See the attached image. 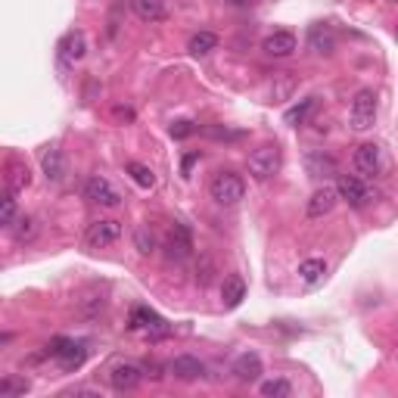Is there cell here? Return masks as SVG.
<instances>
[{
  "label": "cell",
  "mask_w": 398,
  "mask_h": 398,
  "mask_svg": "<svg viewBox=\"0 0 398 398\" xmlns=\"http://www.w3.org/2000/svg\"><path fill=\"white\" fill-rule=\"evenodd\" d=\"M128 174L134 178V184H140L143 190H149V187L155 184V174L149 165H143V162H128Z\"/></svg>",
  "instance_id": "484cf974"
},
{
  "label": "cell",
  "mask_w": 398,
  "mask_h": 398,
  "mask_svg": "<svg viewBox=\"0 0 398 398\" xmlns=\"http://www.w3.org/2000/svg\"><path fill=\"white\" fill-rule=\"evenodd\" d=\"M308 47L314 50L317 56H330L336 50V37L327 25H311L308 28Z\"/></svg>",
  "instance_id": "ac0fdd59"
},
{
  "label": "cell",
  "mask_w": 398,
  "mask_h": 398,
  "mask_svg": "<svg viewBox=\"0 0 398 398\" xmlns=\"http://www.w3.org/2000/svg\"><path fill=\"white\" fill-rule=\"evenodd\" d=\"M305 168H308L311 178H330V174L339 171L336 159H333V155H327L323 149H311V153L305 155Z\"/></svg>",
  "instance_id": "2e32d148"
},
{
  "label": "cell",
  "mask_w": 398,
  "mask_h": 398,
  "mask_svg": "<svg viewBox=\"0 0 398 398\" xmlns=\"http://www.w3.org/2000/svg\"><path fill=\"white\" fill-rule=\"evenodd\" d=\"M336 202H339V196H336V187L323 184L321 190H314V193H311L308 205H305V215H308L311 221H317V218L330 215V211L336 209Z\"/></svg>",
  "instance_id": "7c38bea8"
},
{
  "label": "cell",
  "mask_w": 398,
  "mask_h": 398,
  "mask_svg": "<svg viewBox=\"0 0 398 398\" xmlns=\"http://www.w3.org/2000/svg\"><path fill=\"white\" fill-rule=\"evenodd\" d=\"M100 311H103V298L91 296V298L84 302V314H87V317H93V314H100Z\"/></svg>",
  "instance_id": "836d02e7"
},
{
  "label": "cell",
  "mask_w": 398,
  "mask_h": 398,
  "mask_svg": "<svg viewBox=\"0 0 398 398\" xmlns=\"http://www.w3.org/2000/svg\"><path fill=\"white\" fill-rule=\"evenodd\" d=\"M224 3H230V6H249V3H255V0H224Z\"/></svg>",
  "instance_id": "8d00e7d4"
},
{
  "label": "cell",
  "mask_w": 398,
  "mask_h": 398,
  "mask_svg": "<svg viewBox=\"0 0 398 398\" xmlns=\"http://www.w3.org/2000/svg\"><path fill=\"white\" fill-rule=\"evenodd\" d=\"M3 342H10V336H0V345H3Z\"/></svg>",
  "instance_id": "74e56055"
},
{
  "label": "cell",
  "mask_w": 398,
  "mask_h": 398,
  "mask_svg": "<svg viewBox=\"0 0 398 398\" xmlns=\"http://www.w3.org/2000/svg\"><path fill=\"white\" fill-rule=\"evenodd\" d=\"M243 298H246V283H243L240 274H230V277H224V283H221V302H224V308H236Z\"/></svg>",
  "instance_id": "ffe728a7"
},
{
  "label": "cell",
  "mask_w": 398,
  "mask_h": 398,
  "mask_svg": "<svg viewBox=\"0 0 398 398\" xmlns=\"http://www.w3.org/2000/svg\"><path fill=\"white\" fill-rule=\"evenodd\" d=\"M47 354L50 358H56L66 370H78L81 364H84V358H87V345L84 342H75V339H53L47 345Z\"/></svg>",
  "instance_id": "277c9868"
},
{
  "label": "cell",
  "mask_w": 398,
  "mask_h": 398,
  "mask_svg": "<svg viewBox=\"0 0 398 398\" xmlns=\"http://www.w3.org/2000/svg\"><path fill=\"white\" fill-rule=\"evenodd\" d=\"M165 255L171 261H184V258H190V255H193V236H190V230H187L184 224H174V227L168 230Z\"/></svg>",
  "instance_id": "30bf717a"
},
{
  "label": "cell",
  "mask_w": 398,
  "mask_h": 398,
  "mask_svg": "<svg viewBox=\"0 0 398 398\" xmlns=\"http://www.w3.org/2000/svg\"><path fill=\"white\" fill-rule=\"evenodd\" d=\"M323 274H327V261H323V258H305L302 265H298V280L308 283V286L321 283Z\"/></svg>",
  "instance_id": "7402d4cb"
},
{
  "label": "cell",
  "mask_w": 398,
  "mask_h": 398,
  "mask_svg": "<svg viewBox=\"0 0 398 398\" xmlns=\"http://www.w3.org/2000/svg\"><path fill=\"white\" fill-rule=\"evenodd\" d=\"M131 330H140L143 336H146L149 342H159V339H165L168 336V327H165V321H162L155 311H149V308H134L131 311V323H128Z\"/></svg>",
  "instance_id": "52a82bcc"
},
{
  "label": "cell",
  "mask_w": 398,
  "mask_h": 398,
  "mask_svg": "<svg viewBox=\"0 0 398 398\" xmlns=\"http://www.w3.org/2000/svg\"><path fill=\"white\" fill-rule=\"evenodd\" d=\"M314 109V97H308V100H302L298 106H292V109H286V124H305V118H308V112Z\"/></svg>",
  "instance_id": "f1b7e54d"
},
{
  "label": "cell",
  "mask_w": 398,
  "mask_h": 398,
  "mask_svg": "<svg viewBox=\"0 0 398 398\" xmlns=\"http://www.w3.org/2000/svg\"><path fill=\"white\" fill-rule=\"evenodd\" d=\"M168 373L178 379H184V383H190V379H199L205 373V364L199 358H193V354H178V358L168 364Z\"/></svg>",
  "instance_id": "4fadbf2b"
},
{
  "label": "cell",
  "mask_w": 398,
  "mask_h": 398,
  "mask_svg": "<svg viewBox=\"0 0 398 398\" xmlns=\"http://www.w3.org/2000/svg\"><path fill=\"white\" fill-rule=\"evenodd\" d=\"M84 199L93 205H100V209H118V205H122V193H118L106 178H100V174H93V178L84 180Z\"/></svg>",
  "instance_id": "5b68a950"
},
{
  "label": "cell",
  "mask_w": 398,
  "mask_h": 398,
  "mask_svg": "<svg viewBox=\"0 0 398 398\" xmlns=\"http://www.w3.org/2000/svg\"><path fill=\"white\" fill-rule=\"evenodd\" d=\"M209 196L215 199L218 205H236L246 196V184H243V178L234 171H218L215 178L209 180Z\"/></svg>",
  "instance_id": "6da1fadb"
},
{
  "label": "cell",
  "mask_w": 398,
  "mask_h": 398,
  "mask_svg": "<svg viewBox=\"0 0 398 398\" xmlns=\"http://www.w3.org/2000/svg\"><path fill=\"white\" fill-rule=\"evenodd\" d=\"M122 240V221H115V218H103V221H93L91 227H87L84 234V243L91 249H106L112 246V243Z\"/></svg>",
  "instance_id": "ba28073f"
},
{
  "label": "cell",
  "mask_w": 398,
  "mask_h": 398,
  "mask_svg": "<svg viewBox=\"0 0 398 398\" xmlns=\"http://www.w3.org/2000/svg\"><path fill=\"white\" fill-rule=\"evenodd\" d=\"M162 370H165V367H162V364H155V361H149V364H143V377H149V379H162V377H165V373H162Z\"/></svg>",
  "instance_id": "d6a6232c"
},
{
  "label": "cell",
  "mask_w": 398,
  "mask_h": 398,
  "mask_svg": "<svg viewBox=\"0 0 398 398\" xmlns=\"http://www.w3.org/2000/svg\"><path fill=\"white\" fill-rule=\"evenodd\" d=\"M28 184H31L28 168L19 165V162H12V165H10V174H6V187L16 193V190H22V187H28Z\"/></svg>",
  "instance_id": "4316f807"
},
{
  "label": "cell",
  "mask_w": 398,
  "mask_h": 398,
  "mask_svg": "<svg viewBox=\"0 0 398 398\" xmlns=\"http://www.w3.org/2000/svg\"><path fill=\"white\" fill-rule=\"evenodd\" d=\"M352 165L358 178H377L383 171V146L379 143H361L352 155Z\"/></svg>",
  "instance_id": "8992f818"
},
{
  "label": "cell",
  "mask_w": 398,
  "mask_h": 398,
  "mask_svg": "<svg viewBox=\"0 0 398 398\" xmlns=\"http://www.w3.org/2000/svg\"><path fill=\"white\" fill-rule=\"evenodd\" d=\"M16 218H19L16 196H12V190L6 187V190H0V227H12Z\"/></svg>",
  "instance_id": "603a6c76"
},
{
  "label": "cell",
  "mask_w": 398,
  "mask_h": 398,
  "mask_svg": "<svg viewBox=\"0 0 398 398\" xmlns=\"http://www.w3.org/2000/svg\"><path fill=\"white\" fill-rule=\"evenodd\" d=\"M280 165H283V155H280L277 143H265L249 153V174L255 180H271L280 171Z\"/></svg>",
  "instance_id": "7a4b0ae2"
},
{
  "label": "cell",
  "mask_w": 398,
  "mask_h": 398,
  "mask_svg": "<svg viewBox=\"0 0 398 398\" xmlns=\"http://www.w3.org/2000/svg\"><path fill=\"white\" fill-rule=\"evenodd\" d=\"M134 246H137V252H140V255H153L155 252V236L149 234L146 227H137L134 230Z\"/></svg>",
  "instance_id": "f546056e"
},
{
  "label": "cell",
  "mask_w": 398,
  "mask_h": 398,
  "mask_svg": "<svg viewBox=\"0 0 398 398\" xmlns=\"http://www.w3.org/2000/svg\"><path fill=\"white\" fill-rule=\"evenodd\" d=\"M215 47H218V37L211 35V31H196V35L190 37V44H187V50H190L193 56H205Z\"/></svg>",
  "instance_id": "d4e9b609"
},
{
  "label": "cell",
  "mask_w": 398,
  "mask_h": 398,
  "mask_svg": "<svg viewBox=\"0 0 398 398\" xmlns=\"http://www.w3.org/2000/svg\"><path fill=\"white\" fill-rule=\"evenodd\" d=\"M109 383H112V389H118V392L137 389V386L143 383V367L131 364V361H122V364H115L109 370Z\"/></svg>",
  "instance_id": "8fae6325"
},
{
  "label": "cell",
  "mask_w": 398,
  "mask_h": 398,
  "mask_svg": "<svg viewBox=\"0 0 398 398\" xmlns=\"http://www.w3.org/2000/svg\"><path fill=\"white\" fill-rule=\"evenodd\" d=\"M115 115H118V118H134V112H131V109H122V106H118Z\"/></svg>",
  "instance_id": "d590c367"
},
{
  "label": "cell",
  "mask_w": 398,
  "mask_h": 398,
  "mask_svg": "<svg viewBox=\"0 0 398 398\" xmlns=\"http://www.w3.org/2000/svg\"><path fill=\"white\" fill-rule=\"evenodd\" d=\"M234 377L240 383H255L261 377V358L255 352H243L240 358L234 361Z\"/></svg>",
  "instance_id": "e0dca14e"
},
{
  "label": "cell",
  "mask_w": 398,
  "mask_h": 398,
  "mask_svg": "<svg viewBox=\"0 0 398 398\" xmlns=\"http://www.w3.org/2000/svg\"><path fill=\"white\" fill-rule=\"evenodd\" d=\"M292 392L290 379H265L261 383V395L265 398H286Z\"/></svg>",
  "instance_id": "83f0119b"
},
{
  "label": "cell",
  "mask_w": 398,
  "mask_h": 398,
  "mask_svg": "<svg viewBox=\"0 0 398 398\" xmlns=\"http://www.w3.org/2000/svg\"><path fill=\"white\" fill-rule=\"evenodd\" d=\"M41 168L50 184H59V180L66 178V155H62V149H47V153L41 155Z\"/></svg>",
  "instance_id": "d6986e66"
},
{
  "label": "cell",
  "mask_w": 398,
  "mask_h": 398,
  "mask_svg": "<svg viewBox=\"0 0 398 398\" xmlns=\"http://www.w3.org/2000/svg\"><path fill=\"white\" fill-rule=\"evenodd\" d=\"M377 93L373 91H358L352 100V109H348V124H352L354 131H370L373 122H377Z\"/></svg>",
  "instance_id": "3957f363"
},
{
  "label": "cell",
  "mask_w": 398,
  "mask_h": 398,
  "mask_svg": "<svg viewBox=\"0 0 398 398\" xmlns=\"http://www.w3.org/2000/svg\"><path fill=\"white\" fill-rule=\"evenodd\" d=\"M265 53L274 56V59H283V56H290L292 50H296V35L292 31H274V35L265 37Z\"/></svg>",
  "instance_id": "9a60e30c"
},
{
  "label": "cell",
  "mask_w": 398,
  "mask_h": 398,
  "mask_svg": "<svg viewBox=\"0 0 398 398\" xmlns=\"http://www.w3.org/2000/svg\"><path fill=\"white\" fill-rule=\"evenodd\" d=\"M37 234H41V224L35 218H16V224H12V240L16 243H35Z\"/></svg>",
  "instance_id": "cb8c5ba5"
},
{
  "label": "cell",
  "mask_w": 398,
  "mask_h": 398,
  "mask_svg": "<svg viewBox=\"0 0 398 398\" xmlns=\"http://www.w3.org/2000/svg\"><path fill=\"white\" fill-rule=\"evenodd\" d=\"M199 159V153H190V155H187V159H184V174H190V168H193V162H196Z\"/></svg>",
  "instance_id": "e575fe53"
},
{
  "label": "cell",
  "mask_w": 398,
  "mask_h": 398,
  "mask_svg": "<svg viewBox=\"0 0 398 398\" xmlns=\"http://www.w3.org/2000/svg\"><path fill=\"white\" fill-rule=\"evenodd\" d=\"M193 122H174L171 124V137H178V140H184V137H190L193 134Z\"/></svg>",
  "instance_id": "1f68e13d"
},
{
  "label": "cell",
  "mask_w": 398,
  "mask_h": 398,
  "mask_svg": "<svg viewBox=\"0 0 398 398\" xmlns=\"http://www.w3.org/2000/svg\"><path fill=\"white\" fill-rule=\"evenodd\" d=\"M336 196L345 199L352 209H364V205L370 202V193H367L364 180H361L358 174H339V180H336Z\"/></svg>",
  "instance_id": "9c48e42d"
},
{
  "label": "cell",
  "mask_w": 398,
  "mask_h": 398,
  "mask_svg": "<svg viewBox=\"0 0 398 398\" xmlns=\"http://www.w3.org/2000/svg\"><path fill=\"white\" fill-rule=\"evenodd\" d=\"M25 392H28V379L12 377V379H3V383H0V395H25Z\"/></svg>",
  "instance_id": "4dcf8cb0"
},
{
  "label": "cell",
  "mask_w": 398,
  "mask_h": 398,
  "mask_svg": "<svg viewBox=\"0 0 398 398\" xmlns=\"http://www.w3.org/2000/svg\"><path fill=\"white\" fill-rule=\"evenodd\" d=\"M84 53H87L84 31H68V35L59 41V59L66 62V66H68V62H78Z\"/></svg>",
  "instance_id": "5bb4252c"
},
{
  "label": "cell",
  "mask_w": 398,
  "mask_h": 398,
  "mask_svg": "<svg viewBox=\"0 0 398 398\" xmlns=\"http://www.w3.org/2000/svg\"><path fill=\"white\" fill-rule=\"evenodd\" d=\"M131 10L143 22H159L165 16V0H131Z\"/></svg>",
  "instance_id": "44dd1931"
}]
</instances>
